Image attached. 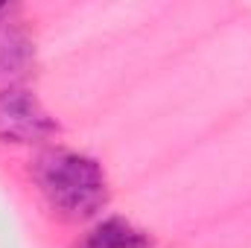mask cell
Returning a JSON list of instances; mask_svg holds the SVG:
<instances>
[{
	"label": "cell",
	"mask_w": 251,
	"mask_h": 248,
	"mask_svg": "<svg viewBox=\"0 0 251 248\" xmlns=\"http://www.w3.org/2000/svg\"><path fill=\"white\" fill-rule=\"evenodd\" d=\"M35 181L47 196V201L73 219L91 216L108 201V184L102 170L97 167V161L79 152H47L35 164Z\"/></svg>",
	"instance_id": "cell-1"
},
{
	"label": "cell",
	"mask_w": 251,
	"mask_h": 248,
	"mask_svg": "<svg viewBox=\"0 0 251 248\" xmlns=\"http://www.w3.org/2000/svg\"><path fill=\"white\" fill-rule=\"evenodd\" d=\"M53 131H56V123L29 91L12 88L0 94V140L32 143V140L50 137Z\"/></svg>",
	"instance_id": "cell-2"
},
{
	"label": "cell",
	"mask_w": 251,
	"mask_h": 248,
	"mask_svg": "<svg viewBox=\"0 0 251 248\" xmlns=\"http://www.w3.org/2000/svg\"><path fill=\"white\" fill-rule=\"evenodd\" d=\"M76 248H146V237L126 219H105L94 225Z\"/></svg>",
	"instance_id": "cell-3"
},
{
	"label": "cell",
	"mask_w": 251,
	"mask_h": 248,
	"mask_svg": "<svg viewBox=\"0 0 251 248\" xmlns=\"http://www.w3.org/2000/svg\"><path fill=\"white\" fill-rule=\"evenodd\" d=\"M6 9H9V6H3V3H0V15H3V12H6Z\"/></svg>",
	"instance_id": "cell-4"
}]
</instances>
